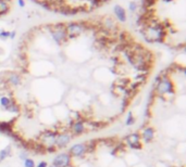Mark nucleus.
Listing matches in <instances>:
<instances>
[{"mask_svg": "<svg viewBox=\"0 0 186 167\" xmlns=\"http://www.w3.org/2000/svg\"><path fill=\"white\" fill-rule=\"evenodd\" d=\"M186 0H140L137 27L149 43L185 47Z\"/></svg>", "mask_w": 186, "mask_h": 167, "instance_id": "f257e3e1", "label": "nucleus"}, {"mask_svg": "<svg viewBox=\"0 0 186 167\" xmlns=\"http://www.w3.org/2000/svg\"><path fill=\"white\" fill-rule=\"evenodd\" d=\"M38 5L54 13L65 15L92 13L110 0H33Z\"/></svg>", "mask_w": 186, "mask_h": 167, "instance_id": "f03ea898", "label": "nucleus"}, {"mask_svg": "<svg viewBox=\"0 0 186 167\" xmlns=\"http://www.w3.org/2000/svg\"><path fill=\"white\" fill-rule=\"evenodd\" d=\"M56 137H57V135L51 131L44 134L41 137V144H45L47 147V150H49V151H54V146H56Z\"/></svg>", "mask_w": 186, "mask_h": 167, "instance_id": "7ed1b4c3", "label": "nucleus"}, {"mask_svg": "<svg viewBox=\"0 0 186 167\" xmlns=\"http://www.w3.org/2000/svg\"><path fill=\"white\" fill-rule=\"evenodd\" d=\"M71 162V157L69 154H65V153H62V154H59L57 156L54 157V163H52V166L54 167H67L69 166Z\"/></svg>", "mask_w": 186, "mask_h": 167, "instance_id": "20e7f679", "label": "nucleus"}, {"mask_svg": "<svg viewBox=\"0 0 186 167\" xmlns=\"http://www.w3.org/2000/svg\"><path fill=\"white\" fill-rule=\"evenodd\" d=\"M127 144L133 149H140V137L137 134H131L126 137Z\"/></svg>", "mask_w": 186, "mask_h": 167, "instance_id": "39448f33", "label": "nucleus"}, {"mask_svg": "<svg viewBox=\"0 0 186 167\" xmlns=\"http://www.w3.org/2000/svg\"><path fill=\"white\" fill-rule=\"evenodd\" d=\"M85 152H87L86 144H83V143L74 144V146L70 149L71 155H74V156H81V155H83Z\"/></svg>", "mask_w": 186, "mask_h": 167, "instance_id": "423d86ee", "label": "nucleus"}, {"mask_svg": "<svg viewBox=\"0 0 186 167\" xmlns=\"http://www.w3.org/2000/svg\"><path fill=\"white\" fill-rule=\"evenodd\" d=\"M70 140H71V137H70V135H67V134L58 135L57 137H56V146L60 147V148L65 147L67 143L70 142Z\"/></svg>", "mask_w": 186, "mask_h": 167, "instance_id": "0eeeda50", "label": "nucleus"}, {"mask_svg": "<svg viewBox=\"0 0 186 167\" xmlns=\"http://www.w3.org/2000/svg\"><path fill=\"white\" fill-rule=\"evenodd\" d=\"M85 129H86L85 123H83V121H75L72 126V130L75 135H81V134H83V132L85 131Z\"/></svg>", "mask_w": 186, "mask_h": 167, "instance_id": "6e6552de", "label": "nucleus"}, {"mask_svg": "<svg viewBox=\"0 0 186 167\" xmlns=\"http://www.w3.org/2000/svg\"><path fill=\"white\" fill-rule=\"evenodd\" d=\"M154 136H155V130H154V128H151V127H148V128L144 129L143 134H142V137H143V139L146 142L152 140Z\"/></svg>", "mask_w": 186, "mask_h": 167, "instance_id": "1a4fd4ad", "label": "nucleus"}, {"mask_svg": "<svg viewBox=\"0 0 186 167\" xmlns=\"http://www.w3.org/2000/svg\"><path fill=\"white\" fill-rule=\"evenodd\" d=\"M12 102H13V101H12V100H10L9 98H7V97H2L1 99H0V103H1V105H2L5 109L8 108L9 105H10Z\"/></svg>", "mask_w": 186, "mask_h": 167, "instance_id": "9d476101", "label": "nucleus"}, {"mask_svg": "<svg viewBox=\"0 0 186 167\" xmlns=\"http://www.w3.org/2000/svg\"><path fill=\"white\" fill-rule=\"evenodd\" d=\"M0 131L1 132H5V134H9L11 135V127L8 124H3V123H0Z\"/></svg>", "mask_w": 186, "mask_h": 167, "instance_id": "9b49d317", "label": "nucleus"}, {"mask_svg": "<svg viewBox=\"0 0 186 167\" xmlns=\"http://www.w3.org/2000/svg\"><path fill=\"white\" fill-rule=\"evenodd\" d=\"M9 151H10V148H5V150H2V151H0V161H3V159H5V157L9 155Z\"/></svg>", "mask_w": 186, "mask_h": 167, "instance_id": "f8f14e48", "label": "nucleus"}, {"mask_svg": "<svg viewBox=\"0 0 186 167\" xmlns=\"http://www.w3.org/2000/svg\"><path fill=\"white\" fill-rule=\"evenodd\" d=\"M134 121H135V119H134V117H133L132 113H129V116H127L126 121H125V125H126V126H131Z\"/></svg>", "mask_w": 186, "mask_h": 167, "instance_id": "ddd939ff", "label": "nucleus"}, {"mask_svg": "<svg viewBox=\"0 0 186 167\" xmlns=\"http://www.w3.org/2000/svg\"><path fill=\"white\" fill-rule=\"evenodd\" d=\"M25 167H35V164H34V161L31 159H26L24 161Z\"/></svg>", "mask_w": 186, "mask_h": 167, "instance_id": "4468645a", "label": "nucleus"}, {"mask_svg": "<svg viewBox=\"0 0 186 167\" xmlns=\"http://www.w3.org/2000/svg\"><path fill=\"white\" fill-rule=\"evenodd\" d=\"M37 167H47V163H46V162H41V163H39Z\"/></svg>", "mask_w": 186, "mask_h": 167, "instance_id": "2eb2a0df", "label": "nucleus"}, {"mask_svg": "<svg viewBox=\"0 0 186 167\" xmlns=\"http://www.w3.org/2000/svg\"><path fill=\"white\" fill-rule=\"evenodd\" d=\"M51 167H54V166H51Z\"/></svg>", "mask_w": 186, "mask_h": 167, "instance_id": "dca6fc26", "label": "nucleus"}]
</instances>
